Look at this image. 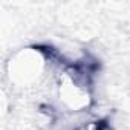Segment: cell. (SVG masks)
<instances>
[{
  "label": "cell",
  "mask_w": 130,
  "mask_h": 130,
  "mask_svg": "<svg viewBox=\"0 0 130 130\" xmlns=\"http://www.w3.org/2000/svg\"><path fill=\"white\" fill-rule=\"evenodd\" d=\"M54 95L60 109L81 112L90 106V84L87 74L75 66L63 68L54 78Z\"/></svg>",
  "instance_id": "6da1fadb"
},
{
  "label": "cell",
  "mask_w": 130,
  "mask_h": 130,
  "mask_svg": "<svg viewBox=\"0 0 130 130\" xmlns=\"http://www.w3.org/2000/svg\"><path fill=\"white\" fill-rule=\"evenodd\" d=\"M44 64V58L35 51H25L9 63V78L22 86H29L34 83Z\"/></svg>",
  "instance_id": "7a4b0ae2"
},
{
  "label": "cell",
  "mask_w": 130,
  "mask_h": 130,
  "mask_svg": "<svg viewBox=\"0 0 130 130\" xmlns=\"http://www.w3.org/2000/svg\"><path fill=\"white\" fill-rule=\"evenodd\" d=\"M77 130H106V127H104V124H103V122L92 121V122L83 124V125H81V127H78Z\"/></svg>",
  "instance_id": "3957f363"
}]
</instances>
